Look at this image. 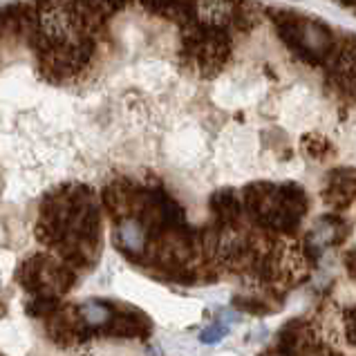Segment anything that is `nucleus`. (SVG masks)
<instances>
[{"label":"nucleus","instance_id":"f257e3e1","mask_svg":"<svg viewBox=\"0 0 356 356\" xmlns=\"http://www.w3.org/2000/svg\"><path fill=\"white\" fill-rule=\"evenodd\" d=\"M276 27L284 43L305 58L318 60L332 52V34L318 20L298 18L296 14H280L276 16Z\"/></svg>","mask_w":356,"mask_h":356},{"label":"nucleus","instance_id":"f03ea898","mask_svg":"<svg viewBox=\"0 0 356 356\" xmlns=\"http://www.w3.org/2000/svg\"><path fill=\"white\" fill-rule=\"evenodd\" d=\"M18 282L34 296H58L74 282V273L49 256H34L18 269Z\"/></svg>","mask_w":356,"mask_h":356},{"label":"nucleus","instance_id":"7ed1b4c3","mask_svg":"<svg viewBox=\"0 0 356 356\" xmlns=\"http://www.w3.org/2000/svg\"><path fill=\"white\" fill-rule=\"evenodd\" d=\"M65 12L70 27L76 36H99L108 23V16L101 9L99 0H65Z\"/></svg>","mask_w":356,"mask_h":356},{"label":"nucleus","instance_id":"20e7f679","mask_svg":"<svg viewBox=\"0 0 356 356\" xmlns=\"http://www.w3.org/2000/svg\"><path fill=\"white\" fill-rule=\"evenodd\" d=\"M146 12L168 18L181 27H188L197 20V0H139Z\"/></svg>","mask_w":356,"mask_h":356},{"label":"nucleus","instance_id":"39448f33","mask_svg":"<svg viewBox=\"0 0 356 356\" xmlns=\"http://www.w3.org/2000/svg\"><path fill=\"white\" fill-rule=\"evenodd\" d=\"M330 204L345 207L356 197V170L352 168H339L330 175V184L325 191Z\"/></svg>","mask_w":356,"mask_h":356},{"label":"nucleus","instance_id":"423d86ee","mask_svg":"<svg viewBox=\"0 0 356 356\" xmlns=\"http://www.w3.org/2000/svg\"><path fill=\"white\" fill-rule=\"evenodd\" d=\"M117 240L128 253H132V256H139V253H144V249H146V229H144V225H141L139 220L126 218V220L119 222Z\"/></svg>","mask_w":356,"mask_h":356},{"label":"nucleus","instance_id":"0eeeda50","mask_svg":"<svg viewBox=\"0 0 356 356\" xmlns=\"http://www.w3.org/2000/svg\"><path fill=\"white\" fill-rule=\"evenodd\" d=\"M79 316L86 325H90V327H101V325H108L113 321V312L101 302H86L83 307L79 309Z\"/></svg>","mask_w":356,"mask_h":356},{"label":"nucleus","instance_id":"6e6552de","mask_svg":"<svg viewBox=\"0 0 356 356\" xmlns=\"http://www.w3.org/2000/svg\"><path fill=\"white\" fill-rule=\"evenodd\" d=\"M213 207L220 213L222 220H233L238 216V202L233 200V193L231 191H222L220 195H216L213 200Z\"/></svg>","mask_w":356,"mask_h":356},{"label":"nucleus","instance_id":"1a4fd4ad","mask_svg":"<svg viewBox=\"0 0 356 356\" xmlns=\"http://www.w3.org/2000/svg\"><path fill=\"white\" fill-rule=\"evenodd\" d=\"M302 148H305V152H307V155L314 157V159H323V157L332 150V148H330V141H327V139H323L321 135H309V137H305V139H302Z\"/></svg>","mask_w":356,"mask_h":356},{"label":"nucleus","instance_id":"9d476101","mask_svg":"<svg viewBox=\"0 0 356 356\" xmlns=\"http://www.w3.org/2000/svg\"><path fill=\"white\" fill-rule=\"evenodd\" d=\"M225 337H227L225 325H211V327H207L204 332L200 334V341L207 343V345H213V343H220Z\"/></svg>","mask_w":356,"mask_h":356},{"label":"nucleus","instance_id":"9b49d317","mask_svg":"<svg viewBox=\"0 0 356 356\" xmlns=\"http://www.w3.org/2000/svg\"><path fill=\"white\" fill-rule=\"evenodd\" d=\"M126 3H128V0H99V5H101V9H104V14L108 18H113L117 12H121V9L126 7Z\"/></svg>","mask_w":356,"mask_h":356},{"label":"nucleus","instance_id":"f8f14e48","mask_svg":"<svg viewBox=\"0 0 356 356\" xmlns=\"http://www.w3.org/2000/svg\"><path fill=\"white\" fill-rule=\"evenodd\" d=\"M348 339L356 345V312L350 314V323H348Z\"/></svg>","mask_w":356,"mask_h":356},{"label":"nucleus","instance_id":"ddd939ff","mask_svg":"<svg viewBox=\"0 0 356 356\" xmlns=\"http://www.w3.org/2000/svg\"><path fill=\"white\" fill-rule=\"evenodd\" d=\"M348 269H350V273L356 278V251H352L350 256H348Z\"/></svg>","mask_w":356,"mask_h":356},{"label":"nucleus","instance_id":"4468645a","mask_svg":"<svg viewBox=\"0 0 356 356\" xmlns=\"http://www.w3.org/2000/svg\"><path fill=\"white\" fill-rule=\"evenodd\" d=\"M345 3H350V5H356V0H345Z\"/></svg>","mask_w":356,"mask_h":356}]
</instances>
